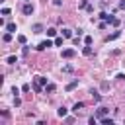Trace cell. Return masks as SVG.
I'll list each match as a JSON object with an SVG mask.
<instances>
[{
  "instance_id": "obj_6",
  "label": "cell",
  "mask_w": 125,
  "mask_h": 125,
  "mask_svg": "<svg viewBox=\"0 0 125 125\" xmlns=\"http://www.w3.org/2000/svg\"><path fill=\"white\" fill-rule=\"evenodd\" d=\"M61 35H62L64 39H70V37H72V29H68V27H62V29H61Z\"/></svg>"
},
{
  "instance_id": "obj_3",
  "label": "cell",
  "mask_w": 125,
  "mask_h": 125,
  "mask_svg": "<svg viewBox=\"0 0 125 125\" xmlns=\"http://www.w3.org/2000/svg\"><path fill=\"white\" fill-rule=\"evenodd\" d=\"M107 113H109V109H107V107H98V111H96V117H98V119H102V117H105Z\"/></svg>"
},
{
  "instance_id": "obj_31",
  "label": "cell",
  "mask_w": 125,
  "mask_h": 125,
  "mask_svg": "<svg viewBox=\"0 0 125 125\" xmlns=\"http://www.w3.org/2000/svg\"><path fill=\"white\" fill-rule=\"evenodd\" d=\"M25 2H29V0H25Z\"/></svg>"
},
{
  "instance_id": "obj_7",
  "label": "cell",
  "mask_w": 125,
  "mask_h": 125,
  "mask_svg": "<svg viewBox=\"0 0 125 125\" xmlns=\"http://www.w3.org/2000/svg\"><path fill=\"white\" fill-rule=\"evenodd\" d=\"M100 18H102L104 21H109V23H111V20H113V16H109L107 12H100Z\"/></svg>"
},
{
  "instance_id": "obj_9",
  "label": "cell",
  "mask_w": 125,
  "mask_h": 125,
  "mask_svg": "<svg viewBox=\"0 0 125 125\" xmlns=\"http://www.w3.org/2000/svg\"><path fill=\"white\" fill-rule=\"evenodd\" d=\"M6 31H10V33H16V23H14V21L6 23Z\"/></svg>"
},
{
  "instance_id": "obj_2",
  "label": "cell",
  "mask_w": 125,
  "mask_h": 125,
  "mask_svg": "<svg viewBox=\"0 0 125 125\" xmlns=\"http://www.w3.org/2000/svg\"><path fill=\"white\" fill-rule=\"evenodd\" d=\"M53 45H55V43L47 39V41H41V43H39V45H37L35 49H37V51H45V49H49V47H53Z\"/></svg>"
},
{
  "instance_id": "obj_28",
  "label": "cell",
  "mask_w": 125,
  "mask_h": 125,
  "mask_svg": "<svg viewBox=\"0 0 125 125\" xmlns=\"http://www.w3.org/2000/svg\"><path fill=\"white\" fill-rule=\"evenodd\" d=\"M14 104H16V107H20V105H21V100H20V98L16 96V100H14Z\"/></svg>"
},
{
  "instance_id": "obj_1",
  "label": "cell",
  "mask_w": 125,
  "mask_h": 125,
  "mask_svg": "<svg viewBox=\"0 0 125 125\" xmlns=\"http://www.w3.org/2000/svg\"><path fill=\"white\" fill-rule=\"evenodd\" d=\"M47 86V78L45 76H35V82H33V90L35 92H43Z\"/></svg>"
},
{
  "instance_id": "obj_11",
  "label": "cell",
  "mask_w": 125,
  "mask_h": 125,
  "mask_svg": "<svg viewBox=\"0 0 125 125\" xmlns=\"http://www.w3.org/2000/svg\"><path fill=\"white\" fill-rule=\"evenodd\" d=\"M76 86H78V80H72V82H68V84H66V92H70V90H74Z\"/></svg>"
},
{
  "instance_id": "obj_25",
  "label": "cell",
  "mask_w": 125,
  "mask_h": 125,
  "mask_svg": "<svg viewBox=\"0 0 125 125\" xmlns=\"http://www.w3.org/2000/svg\"><path fill=\"white\" fill-rule=\"evenodd\" d=\"M96 121H98V117H94V115L88 117V123H90V125H96Z\"/></svg>"
},
{
  "instance_id": "obj_4",
  "label": "cell",
  "mask_w": 125,
  "mask_h": 125,
  "mask_svg": "<svg viewBox=\"0 0 125 125\" xmlns=\"http://www.w3.org/2000/svg\"><path fill=\"white\" fill-rule=\"evenodd\" d=\"M74 55H76L74 49H64V51H62V59H72Z\"/></svg>"
},
{
  "instance_id": "obj_24",
  "label": "cell",
  "mask_w": 125,
  "mask_h": 125,
  "mask_svg": "<svg viewBox=\"0 0 125 125\" xmlns=\"http://www.w3.org/2000/svg\"><path fill=\"white\" fill-rule=\"evenodd\" d=\"M72 70H74V68H72L70 64H66V66H62V72H72Z\"/></svg>"
},
{
  "instance_id": "obj_22",
  "label": "cell",
  "mask_w": 125,
  "mask_h": 125,
  "mask_svg": "<svg viewBox=\"0 0 125 125\" xmlns=\"http://www.w3.org/2000/svg\"><path fill=\"white\" fill-rule=\"evenodd\" d=\"M92 98H94V102H100V100H102V96H100L98 92H92Z\"/></svg>"
},
{
  "instance_id": "obj_30",
  "label": "cell",
  "mask_w": 125,
  "mask_h": 125,
  "mask_svg": "<svg viewBox=\"0 0 125 125\" xmlns=\"http://www.w3.org/2000/svg\"><path fill=\"white\" fill-rule=\"evenodd\" d=\"M53 2H55V6H61L62 4V0H53Z\"/></svg>"
},
{
  "instance_id": "obj_27",
  "label": "cell",
  "mask_w": 125,
  "mask_h": 125,
  "mask_svg": "<svg viewBox=\"0 0 125 125\" xmlns=\"http://www.w3.org/2000/svg\"><path fill=\"white\" fill-rule=\"evenodd\" d=\"M84 43H86V45H92V37L86 35V37H84Z\"/></svg>"
},
{
  "instance_id": "obj_23",
  "label": "cell",
  "mask_w": 125,
  "mask_h": 125,
  "mask_svg": "<svg viewBox=\"0 0 125 125\" xmlns=\"http://www.w3.org/2000/svg\"><path fill=\"white\" fill-rule=\"evenodd\" d=\"M119 23H121V20H119V18H113V20H111V25H115V27H117Z\"/></svg>"
},
{
  "instance_id": "obj_5",
  "label": "cell",
  "mask_w": 125,
  "mask_h": 125,
  "mask_svg": "<svg viewBox=\"0 0 125 125\" xmlns=\"http://www.w3.org/2000/svg\"><path fill=\"white\" fill-rule=\"evenodd\" d=\"M23 14H25V16H31V14H33V6H31L29 2L23 4Z\"/></svg>"
},
{
  "instance_id": "obj_17",
  "label": "cell",
  "mask_w": 125,
  "mask_h": 125,
  "mask_svg": "<svg viewBox=\"0 0 125 125\" xmlns=\"http://www.w3.org/2000/svg\"><path fill=\"white\" fill-rule=\"evenodd\" d=\"M82 53H84L86 57H90V55H92V47H90V45H86V47L82 49Z\"/></svg>"
},
{
  "instance_id": "obj_18",
  "label": "cell",
  "mask_w": 125,
  "mask_h": 125,
  "mask_svg": "<svg viewBox=\"0 0 125 125\" xmlns=\"http://www.w3.org/2000/svg\"><path fill=\"white\" fill-rule=\"evenodd\" d=\"M47 35H49V37H55V35H57V29H55V27H49V29H47Z\"/></svg>"
},
{
  "instance_id": "obj_20",
  "label": "cell",
  "mask_w": 125,
  "mask_h": 125,
  "mask_svg": "<svg viewBox=\"0 0 125 125\" xmlns=\"http://www.w3.org/2000/svg\"><path fill=\"white\" fill-rule=\"evenodd\" d=\"M18 41H20L21 45H25V43H27V37H25V35H18Z\"/></svg>"
},
{
  "instance_id": "obj_14",
  "label": "cell",
  "mask_w": 125,
  "mask_h": 125,
  "mask_svg": "<svg viewBox=\"0 0 125 125\" xmlns=\"http://www.w3.org/2000/svg\"><path fill=\"white\" fill-rule=\"evenodd\" d=\"M55 90H57V86H55V84H47V86H45V92H47V94H53Z\"/></svg>"
},
{
  "instance_id": "obj_8",
  "label": "cell",
  "mask_w": 125,
  "mask_h": 125,
  "mask_svg": "<svg viewBox=\"0 0 125 125\" xmlns=\"http://www.w3.org/2000/svg\"><path fill=\"white\" fill-rule=\"evenodd\" d=\"M82 107H84V102H76V104L72 105V111H74V113H78Z\"/></svg>"
},
{
  "instance_id": "obj_21",
  "label": "cell",
  "mask_w": 125,
  "mask_h": 125,
  "mask_svg": "<svg viewBox=\"0 0 125 125\" xmlns=\"http://www.w3.org/2000/svg\"><path fill=\"white\" fill-rule=\"evenodd\" d=\"M16 62H18V57H14V55L8 57V64H16Z\"/></svg>"
},
{
  "instance_id": "obj_10",
  "label": "cell",
  "mask_w": 125,
  "mask_h": 125,
  "mask_svg": "<svg viewBox=\"0 0 125 125\" xmlns=\"http://www.w3.org/2000/svg\"><path fill=\"white\" fill-rule=\"evenodd\" d=\"M119 35H121V31H113L111 35H107V37H105V41H113V39H117Z\"/></svg>"
},
{
  "instance_id": "obj_19",
  "label": "cell",
  "mask_w": 125,
  "mask_h": 125,
  "mask_svg": "<svg viewBox=\"0 0 125 125\" xmlns=\"http://www.w3.org/2000/svg\"><path fill=\"white\" fill-rule=\"evenodd\" d=\"M12 41V33L8 31V33H4V43H10Z\"/></svg>"
},
{
  "instance_id": "obj_16",
  "label": "cell",
  "mask_w": 125,
  "mask_h": 125,
  "mask_svg": "<svg viewBox=\"0 0 125 125\" xmlns=\"http://www.w3.org/2000/svg\"><path fill=\"white\" fill-rule=\"evenodd\" d=\"M62 41H64V37L61 35V37H55V41H53V43H55L57 47H61V45H62Z\"/></svg>"
},
{
  "instance_id": "obj_26",
  "label": "cell",
  "mask_w": 125,
  "mask_h": 125,
  "mask_svg": "<svg viewBox=\"0 0 125 125\" xmlns=\"http://www.w3.org/2000/svg\"><path fill=\"white\" fill-rule=\"evenodd\" d=\"M0 14H2V16H10V8H2Z\"/></svg>"
},
{
  "instance_id": "obj_12",
  "label": "cell",
  "mask_w": 125,
  "mask_h": 125,
  "mask_svg": "<svg viewBox=\"0 0 125 125\" xmlns=\"http://www.w3.org/2000/svg\"><path fill=\"white\" fill-rule=\"evenodd\" d=\"M100 121H102V125H113V119H111V117H107V115H105V117H102Z\"/></svg>"
},
{
  "instance_id": "obj_15",
  "label": "cell",
  "mask_w": 125,
  "mask_h": 125,
  "mask_svg": "<svg viewBox=\"0 0 125 125\" xmlns=\"http://www.w3.org/2000/svg\"><path fill=\"white\" fill-rule=\"evenodd\" d=\"M57 113H59V117H64V115H66V107H64V105H61V107L57 109Z\"/></svg>"
},
{
  "instance_id": "obj_13",
  "label": "cell",
  "mask_w": 125,
  "mask_h": 125,
  "mask_svg": "<svg viewBox=\"0 0 125 125\" xmlns=\"http://www.w3.org/2000/svg\"><path fill=\"white\" fill-rule=\"evenodd\" d=\"M31 29H33V33H43V25H41V23H35Z\"/></svg>"
},
{
  "instance_id": "obj_29",
  "label": "cell",
  "mask_w": 125,
  "mask_h": 125,
  "mask_svg": "<svg viewBox=\"0 0 125 125\" xmlns=\"http://www.w3.org/2000/svg\"><path fill=\"white\" fill-rule=\"evenodd\" d=\"M119 8H121V10H125V0H121V2H119Z\"/></svg>"
}]
</instances>
